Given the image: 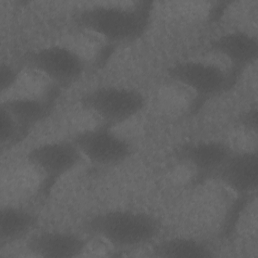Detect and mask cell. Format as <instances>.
Wrapping results in <instances>:
<instances>
[{
	"instance_id": "8fae6325",
	"label": "cell",
	"mask_w": 258,
	"mask_h": 258,
	"mask_svg": "<svg viewBox=\"0 0 258 258\" xmlns=\"http://www.w3.org/2000/svg\"><path fill=\"white\" fill-rule=\"evenodd\" d=\"M88 239L67 230H36L25 241L27 251L42 258H76L88 248Z\"/></svg>"
},
{
	"instance_id": "5bb4252c",
	"label": "cell",
	"mask_w": 258,
	"mask_h": 258,
	"mask_svg": "<svg viewBox=\"0 0 258 258\" xmlns=\"http://www.w3.org/2000/svg\"><path fill=\"white\" fill-rule=\"evenodd\" d=\"M151 254L159 258H211L216 255L211 244L192 236H172L156 240Z\"/></svg>"
},
{
	"instance_id": "e0dca14e",
	"label": "cell",
	"mask_w": 258,
	"mask_h": 258,
	"mask_svg": "<svg viewBox=\"0 0 258 258\" xmlns=\"http://www.w3.org/2000/svg\"><path fill=\"white\" fill-rule=\"evenodd\" d=\"M238 123L243 130L250 132H256L257 130V108L256 106L244 110L239 118Z\"/></svg>"
},
{
	"instance_id": "4fadbf2b",
	"label": "cell",
	"mask_w": 258,
	"mask_h": 258,
	"mask_svg": "<svg viewBox=\"0 0 258 258\" xmlns=\"http://www.w3.org/2000/svg\"><path fill=\"white\" fill-rule=\"evenodd\" d=\"M38 217L24 207L7 204L0 211V246L4 247L26 241L37 230Z\"/></svg>"
},
{
	"instance_id": "7a4b0ae2",
	"label": "cell",
	"mask_w": 258,
	"mask_h": 258,
	"mask_svg": "<svg viewBox=\"0 0 258 258\" xmlns=\"http://www.w3.org/2000/svg\"><path fill=\"white\" fill-rule=\"evenodd\" d=\"M86 233L119 250L151 246L159 237L161 224L149 212L112 208L92 214L84 222Z\"/></svg>"
},
{
	"instance_id": "8992f818",
	"label": "cell",
	"mask_w": 258,
	"mask_h": 258,
	"mask_svg": "<svg viewBox=\"0 0 258 258\" xmlns=\"http://www.w3.org/2000/svg\"><path fill=\"white\" fill-rule=\"evenodd\" d=\"M22 62L60 90L78 83L87 70L85 58L77 50L62 44H47L28 50L22 55Z\"/></svg>"
},
{
	"instance_id": "5b68a950",
	"label": "cell",
	"mask_w": 258,
	"mask_h": 258,
	"mask_svg": "<svg viewBox=\"0 0 258 258\" xmlns=\"http://www.w3.org/2000/svg\"><path fill=\"white\" fill-rule=\"evenodd\" d=\"M166 74L170 80L189 90L200 105L224 95L238 81L229 69L199 59L176 60L167 68Z\"/></svg>"
},
{
	"instance_id": "30bf717a",
	"label": "cell",
	"mask_w": 258,
	"mask_h": 258,
	"mask_svg": "<svg viewBox=\"0 0 258 258\" xmlns=\"http://www.w3.org/2000/svg\"><path fill=\"white\" fill-rule=\"evenodd\" d=\"M208 48L227 60L229 71L238 80L258 58L257 36L245 30L223 32L209 41Z\"/></svg>"
},
{
	"instance_id": "6da1fadb",
	"label": "cell",
	"mask_w": 258,
	"mask_h": 258,
	"mask_svg": "<svg viewBox=\"0 0 258 258\" xmlns=\"http://www.w3.org/2000/svg\"><path fill=\"white\" fill-rule=\"evenodd\" d=\"M153 4L139 1L130 5L94 4L73 14L77 27L113 44H128L142 38L152 22Z\"/></svg>"
},
{
	"instance_id": "277c9868",
	"label": "cell",
	"mask_w": 258,
	"mask_h": 258,
	"mask_svg": "<svg viewBox=\"0 0 258 258\" xmlns=\"http://www.w3.org/2000/svg\"><path fill=\"white\" fill-rule=\"evenodd\" d=\"M25 158L41 176L39 196L47 198L55 186L84 160L75 142L69 139L42 141L31 146Z\"/></svg>"
},
{
	"instance_id": "2e32d148",
	"label": "cell",
	"mask_w": 258,
	"mask_h": 258,
	"mask_svg": "<svg viewBox=\"0 0 258 258\" xmlns=\"http://www.w3.org/2000/svg\"><path fill=\"white\" fill-rule=\"evenodd\" d=\"M19 69L15 64L2 61L0 66V90L2 94L11 90L19 79Z\"/></svg>"
},
{
	"instance_id": "9c48e42d",
	"label": "cell",
	"mask_w": 258,
	"mask_h": 258,
	"mask_svg": "<svg viewBox=\"0 0 258 258\" xmlns=\"http://www.w3.org/2000/svg\"><path fill=\"white\" fill-rule=\"evenodd\" d=\"M214 179L242 199L255 195L258 184L257 150L234 149Z\"/></svg>"
},
{
	"instance_id": "7c38bea8",
	"label": "cell",
	"mask_w": 258,
	"mask_h": 258,
	"mask_svg": "<svg viewBox=\"0 0 258 258\" xmlns=\"http://www.w3.org/2000/svg\"><path fill=\"white\" fill-rule=\"evenodd\" d=\"M59 93L60 89L54 87L44 97H9L2 100L0 108L4 109L14 119L26 137L32 129L46 121L52 114Z\"/></svg>"
},
{
	"instance_id": "3957f363",
	"label": "cell",
	"mask_w": 258,
	"mask_h": 258,
	"mask_svg": "<svg viewBox=\"0 0 258 258\" xmlns=\"http://www.w3.org/2000/svg\"><path fill=\"white\" fill-rule=\"evenodd\" d=\"M79 104L100 124L116 128L141 114L146 107V98L132 87L99 85L80 95Z\"/></svg>"
},
{
	"instance_id": "ba28073f",
	"label": "cell",
	"mask_w": 258,
	"mask_h": 258,
	"mask_svg": "<svg viewBox=\"0 0 258 258\" xmlns=\"http://www.w3.org/2000/svg\"><path fill=\"white\" fill-rule=\"evenodd\" d=\"M234 148L221 139H202L186 142L176 151V158L192 171L195 184L214 179Z\"/></svg>"
},
{
	"instance_id": "9a60e30c",
	"label": "cell",
	"mask_w": 258,
	"mask_h": 258,
	"mask_svg": "<svg viewBox=\"0 0 258 258\" xmlns=\"http://www.w3.org/2000/svg\"><path fill=\"white\" fill-rule=\"evenodd\" d=\"M25 136L14 119L0 108V142L2 148H10L21 142Z\"/></svg>"
},
{
	"instance_id": "52a82bcc",
	"label": "cell",
	"mask_w": 258,
	"mask_h": 258,
	"mask_svg": "<svg viewBox=\"0 0 258 258\" xmlns=\"http://www.w3.org/2000/svg\"><path fill=\"white\" fill-rule=\"evenodd\" d=\"M71 139L80 150L84 160L98 167L119 166L133 154V145L128 138L115 128L102 124L78 130Z\"/></svg>"
}]
</instances>
